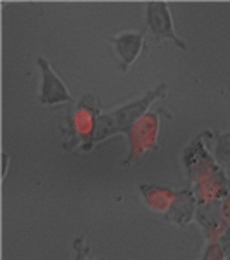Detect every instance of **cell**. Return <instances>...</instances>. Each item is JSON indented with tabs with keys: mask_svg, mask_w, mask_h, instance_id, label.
I'll return each mask as SVG.
<instances>
[{
	"mask_svg": "<svg viewBox=\"0 0 230 260\" xmlns=\"http://www.w3.org/2000/svg\"><path fill=\"white\" fill-rule=\"evenodd\" d=\"M206 136L199 134L185 146L182 153V161L185 165L187 177L192 184L198 203L223 201L228 196V177L221 165L206 151L204 146Z\"/></svg>",
	"mask_w": 230,
	"mask_h": 260,
	"instance_id": "6da1fadb",
	"label": "cell"
},
{
	"mask_svg": "<svg viewBox=\"0 0 230 260\" xmlns=\"http://www.w3.org/2000/svg\"><path fill=\"white\" fill-rule=\"evenodd\" d=\"M168 92V85L166 83H160L156 89L145 92L140 99L127 103L123 106L116 108L109 113H100L97 118V128H95L94 146L100 144V142L107 141L109 137L116 136V134H128V130L133 127L137 120L142 115L149 111L150 104L158 99H163Z\"/></svg>",
	"mask_w": 230,
	"mask_h": 260,
	"instance_id": "7a4b0ae2",
	"label": "cell"
},
{
	"mask_svg": "<svg viewBox=\"0 0 230 260\" xmlns=\"http://www.w3.org/2000/svg\"><path fill=\"white\" fill-rule=\"evenodd\" d=\"M100 103L95 95L87 94L78 101L74 110L71 111L68 118V130H66V151H92L94 148L95 128H97V118L100 116Z\"/></svg>",
	"mask_w": 230,
	"mask_h": 260,
	"instance_id": "3957f363",
	"label": "cell"
},
{
	"mask_svg": "<svg viewBox=\"0 0 230 260\" xmlns=\"http://www.w3.org/2000/svg\"><path fill=\"white\" fill-rule=\"evenodd\" d=\"M163 111H147L133 123V127L128 130L127 137L130 142V153L127 160L123 161V167H133L137 161L144 156L147 151L160 149V127L161 120L160 115Z\"/></svg>",
	"mask_w": 230,
	"mask_h": 260,
	"instance_id": "277c9868",
	"label": "cell"
},
{
	"mask_svg": "<svg viewBox=\"0 0 230 260\" xmlns=\"http://www.w3.org/2000/svg\"><path fill=\"white\" fill-rule=\"evenodd\" d=\"M36 66L40 71V89L39 101L44 106H57V104L74 103L73 95L66 89L61 77L52 70L50 62L44 57H36Z\"/></svg>",
	"mask_w": 230,
	"mask_h": 260,
	"instance_id": "5b68a950",
	"label": "cell"
},
{
	"mask_svg": "<svg viewBox=\"0 0 230 260\" xmlns=\"http://www.w3.org/2000/svg\"><path fill=\"white\" fill-rule=\"evenodd\" d=\"M145 24L154 35V40H171L177 47L187 50V44L175 33L173 18L166 2H147L145 6Z\"/></svg>",
	"mask_w": 230,
	"mask_h": 260,
	"instance_id": "8992f818",
	"label": "cell"
},
{
	"mask_svg": "<svg viewBox=\"0 0 230 260\" xmlns=\"http://www.w3.org/2000/svg\"><path fill=\"white\" fill-rule=\"evenodd\" d=\"M194 220L203 229L206 243L220 241L223 234L230 229V220L225 217L221 201H210V203L199 205Z\"/></svg>",
	"mask_w": 230,
	"mask_h": 260,
	"instance_id": "52a82bcc",
	"label": "cell"
},
{
	"mask_svg": "<svg viewBox=\"0 0 230 260\" xmlns=\"http://www.w3.org/2000/svg\"><path fill=\"white\" fill-rule=\"evenodd\" d=\"M111 44L120 57V70L128 71L144 47V31H121L112 37Z\"/></svg>",
	"mask_w": 230,
	"mask_h": 260,
	"instance_id": "ba28073f",
	"label": "cell"
},
{
	"mask_svg": "<svg viewBox=\"0 0 230 260\" xmlns=\"http://www.w3.org/2000/svg\"><path fill=\"white\" fill-rule=\"evenodd\" d=\"M198 198H196L192 189H182L177 191V196L173 200V205L168 212H166V220L171 224L178 225V228H185L192 220L196 219V212H198Z\"/></svg>",
	"mask_w": 230,
	"mask_h": 260,
	"instance_id": "9c48e42d",
	"label": "cell"
},
{
	"mask_svg": "<svg viewBox=\"0 0 230 260\" xmlns=\"http://www.w3.org/2000/svg\"><path fill=\"white\" fill-rule=\"evenodd\" d=\"M139 192L150 210L158 213H165V215L171 208L175 196H177V191L175 189L166 186H158V184H140Z\"/></svg>",
	"mask_w": 230,
	"mask_h": 260,
	"instance_id": "30bf717a",
	"label": "cell"
},
{
	"mask_svg": "<svg viewBox=\"0 0 230 260\" xmlns=\"http://www.w3.org/2000/svg\"><path fill=\"white\" fill-rule=\"evenodd\" d=\"M208 141L215 142V148H213V158L216 161L223 163V165L230 167V130L228 132H206Z\"/></svg>",
	"mask_w": 230,
	"mask_h": 260,
	"instance_id": "8fae6325",
	"label": "cell"
},
{
	"mask_svg": "<svg viewBox=\"0 0 230 260\" xmlns=\"http://www.w3.org/2000/svg\"><path fill=\"white\" fill-rule=\"evenodd\" d=\"M230 257V251L227 246L221 241H210L206 243V248H204V253L201 260H225Z\"/></svg>",
	"mask_w": 230,
	"mask_h": 260,
	"instance_id": "7c38bea8",
	"label": "cell"
},
{
	"mask_svg": "<svg viewBox=\"0 0 230 260\" xmlns=\"http://www.w3.org/2000/svg\"><path fill=\"white\" fill-rule=\"evenodd\" d=\"M74 248V260H89V246L85 245V238H76L73 243Z\"/></svg>",
	"mask_w": 230,
	"mask_h": 260,
	"instance_id": "4fadbf2b",
	"label": "cell"
},
{
	"mask_svg": "<svg viewBox=\"0 0 230 260\" xmlns=\"http://www.w3.org/2000/svg\"><path fill=\"white\" fill-rule=\"evenodd\" d=\"M221 208H223L225 217H227V219L230 220V177H228V196L223 201H221Z\"/></svg>",
	"mask_w": 230,
	"mask_h": 260,
	"instance_id": "5bb4252c",
	"label": "cell"
},
{
	"mask_svg": "<svg viewBox=\"0 0 230 260\" xmlns=\"http://www.w3.org/2000/svg\"><path fill=\"white\" fill-rule=\"evenodd\" d=\"M225 260H230V257H227V258H225Z\"/></svg>",
	"mask_w": 230,
	"mask_h": 260,
	"instance_id": "9a60e30c",
	"label": "cell"
},
{
	"mask_svg": "<svg viewBox=\"0 0 230 260\" xmlns=\"http://www.w3.org/2000/svg\"><path fill=\"white\" fill-rule=\"evenodd\" d=\"M100 260H106V258H100Z\"/></svg>",
	"mask_w": 230,
	"mask_h": 260,
	"instance_id": "2e32d148",
	"label": "cell"
}]
</instances>
